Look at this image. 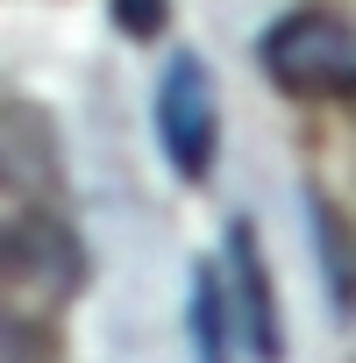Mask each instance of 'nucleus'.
<instances>
[{"mask_svg":"<svg viewBox=\"0 0 356 363\" xmlns=\"http://www.w3.org/2000/svg\"><path fill=\"white\" fill-rule=\"evenodd\" d=\"M0 271L43 299H65L79 278V235L57 193V150L36 128V114H0Z\"/></svg>","mask_w":356,"mask_h":363,"instance_id":"1","label":"nucleus"},{"mask_svg":"<svg viewBox=\"0 0 356 363\" xmlns=\"http://www.w3.org/2000/svg\"><path fill=\"white\" fill-rule=\"evenodd\" d=\"M264 72L271 86L299 100H349L356 93V22L335 8H292L285 22L264 29Z\"/></svg>","mask_w":356,"mask_h":363,"instance_id":"2","label":"nucleus"},{"mask_svg":"<svg viewBox=\"0 0 356 363\" xmlns=\"http://www.w3.org/2000/svg\"><path fill=\"white\" fill-rule=\"evenodd\" d=\"M157 143L171 157L178 178H207L214 150H221V107H214V79L200 57H178L157 86Z\"/></svg>","mask_w":356,"mask_h":363,"instance_id":"3","label":"nucleus"},{"mask_svg":"<svg viewBox=\"0 0 356 363\" xmlns=\"http://www.w3.org/2000/svg\"><path fill=\"white\" fill-rule=\"evenodd\" d=\"M228 320H235V335H243V349H250L257 363H285V328H278V299H271V264H264L250 221L228 228Z\"/></svg>","mask_w":356,"mask_h":363,"instance_id":"4","label":"nucleus"},{"mask_svg":"<svg viewBox=\"0 0 356 363\" xmlns=\"http://www.w3.org/2000/svg\"><path fill=\"white\" fill-rule=\"evenodd\" d=\"M313 235H321V264H328V292H335V313L349 320L356 313V221L328 200H313Z\"/></svg>","mask_w":356,"mask_h":363,"instance_id":"5","label":"nucleus"},{"mask_svg":"<svg viewBox=\"0 0 356 363\" xmlns=\"http://www.w3.org/2000/svg\"><path fill=\"white\" fill-rule=\"evenodd\" d=\"M186 320H193V356H200V363H235V356H228V292H221L214 271H193V306H186Z\"/></svg>","mask_w":356,"mask_h":363,"instance_id":"6","label":"nucleus"},{"mask_svg":"<svg viewBox=\"0 0 356 363\" xmlns=\"http://www.w3.org/2000/svg\"><path fill=\"white\" fill-rule=\"evenodd\" d=\"M164 15H171V0H114V29L135 36V43H150L164 29Z\"/></svg>","mask_w":356,"mask_h":363,"instance_id":"7","label":"nucleus"},{"mask_svg":"<svg viewBox=\"0 0 356 363\" xmlns=\"http://www.w3.org/2000/svg\"><path fill=\"white\" fill-rule=\"evenodd\" d=\"M0 363H29V335L15 313H0Z\"/></svg>","mask_w":356,"mask_h":363,"instance_id":"8","label":"nucleus"}]
</instances>
